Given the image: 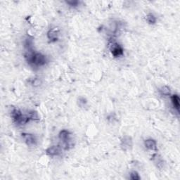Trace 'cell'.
Returning a JSON list of instances; mask_svg holds the SVG:
<instances>
[{
    "label": "cell",
    "mask_w": 180,
    "mask_h": 180,
    "mask_svg": "<svg viewBox=\"0 0 180 180\" xmlns=\"http://www.w3.org/2000/svg\"><path fill=\"white\" fill-rule=\"evenodd\" d=\"M25 58L30 64L36 67L44 66L47 61V57L44 55L40 53L33 52L31 50L27 51Z\"/></svg>",
    "instance_id": "obj_1"
},
{
    "label": "cell",
    "mask_w": 180,
    "mask_h": 180,
    "mask_svg": "<svg viewBox=\"0 0 180 180\" xmlns=\"http://www.w3.org/2000/svg\"><path fill=\"white\" fill-rule=\"evenodd\" d=\"M110 50H111L112 54L115 57H119V56L123 55L122 48L121 47V46H120V44H118V43L113 42L111 44V46H110Z\"/></svg>",
    "instance_id": "obj_2"
},
{
    "label": "cell",
    "mask_w": 180,
    "mask_h": 180,
    "mask_svg": "<svg viewBox=\"0 0 180 180\" xmlns=\"http://www.w3.org/2000/svg\"><path fill=\"white\" fill-rule=\"evenodd\" d=\"M22 137L24 141L25 144L29 146H33L36 145L37 143V139L33 134H29V133H23Z\"/></svg>",
    "instance_id": "obj_3"
},
{
    "label": "cell",
    "mask_w": 180,
    "mask_h": 180,
    "mask_svg": "<svg viewBox=\"0 0 180 180\" xmlns=\"http://www.w3.org/2000/svg\"><path fill=\"white\" fill-rule=\"evenodd\" d=\"M120 146H121L123 151H127V150L130 149L132 146V140L130 136H124L121 140Z\"/></svg>",
    "instance_id": "obj_4"
},
{
    "label": "cell",
    "mask_w": 180,
    "mask_h": 180,
    "mask_svg": "<svg viewBox=\"0 0 180 180\" xmlns=\"http://www.w3.org/2000/svg\"><path fill=\"white\" fill-rule=\"evenodd\" d=\"M59 30L58 28H52L47 33V37L51 42H56L58 39Z\"/></svg>",
    "instance_id": "obj_5"
},
{
    "label": "cell",
    "mask_w": 180,
    "mask_h": 180,
    "mask_svg": "<svg viewBox=\"0 0 180 180\" xmlns=\"http://www.w3.org/2000/svg\"><path fill=\"white\" fill-rule=\"evenodd\" d=\"M61 149L58 146H52L48 148L46 151L47 154L49 156H56L61 154Z\"/></svg>",
    "instance_id": "obj_6"
},
{
    "label": "cell",
    "mask_w": 180,
    "mask_h": 180,
    "mask_svg": "<svg viewBox=\"0 0 180 180\" xmlns=\"http://www.w3.org/2000/svg\"><path fill=\"white\" fill-rule=\"evenodd\" d=\"M151 160H153V162L154 163L155 165L157 166V168H160V169L163 168L164 161H163V159L162 158V157H161L160 155H158L157 154H154L152 156Z\"/></svg>",
    "instance_id": "obj_7"
},
{
    "label": "cell",
    "mask_w": 180,
    "mask_h": 180,
    "mask_svg": "<svg viewBox=\"0 0 180 180\" xmlns=\"http://www.w3.org/2000/svg\"><path fill=\"white\" fill-rule=\"evenodd\" d=\"M144 146L146 149L151 150V151H156L157 150L156 141L152 139H146V140L144 141Z\"/></svg>",
    "instance_id": "obj_8"
},
{
    "label": "cell",
    "mask_w": 180,
    "mask_h": 180,
    "mask_svg": "<svg viewBox=\"0 0 180 180\" xmlns=\"http://www.w3.org/2000/svg\"><path fill=\"white\" fill-rule=\"evenodd\" d=\"M171 101H172V104H173V106L174 107V108L176 110L177 112H179V106H180V104H179V97L178 95H173L171 97Z\"/></svg>",
    "instance_id": "obj_9"
},
{
    "label": "cell",
    "mask_w": 180,
    "mask_h": 180,
    "mask_svg": "<svg viewBox=\"0 0 180 180\" xmlns=\"http://www.w3.org/2000/svg\"><path fill=\"white\" fill-rule=\"evenodd\" d=\"M146 20L148 22V23L151 24V25L155 24V23H156V21H157L156 17H155L153 13H149V14L146 16Z\"/></svg>",
    "instance_id": "obj_10"
},
{
    "label": "cell",
    "mask_w": 180,
    "mask_h": 180,
    "mask_svg": "<svg viewBox=\"0 0 180 180\" xmlns=\"http://www.w3.org/2000/svg\"><path fill=\"white\" fill-rule=\"evenodd\" d=\"M28 115V118L30 120H39V116L38 113H37L35 111H30L28 113V115Z\"/></svg>",
    "instance_id": "obj_11"
},
{
    "label": "cell",
    "mask_w": 180,
    "mask_h": 180,
    "mask_svg": "<svg viewBox=\"0 0 180 180\" xmlns=\"http://www.w3.org/2000/svg\"><path fill=\"white\" fill-rule=\"evenodd\" d=\"M160 92L161 95L164 96H169V95H170V93H171L170 89V87H168V86H163V87H161V89L160 90Z\"/></svg>",
    "instance_id": "obj_12"
},
{
    "label": "cell",
    "mask_w": 180,
    "mask_h": 180,
    "mask_svg": "<svg viewBox=\"0 0 180 180\" xmlns=\"http://www.w3.org/2000/svg\"><path fill=\"white\" fill-rule=\"evenodd\" d=\"M130 178L133 180H136V179H140V177L138 174V173H136V171L132 172L130 174Z\"/></svg>",
    "instance_id": "obj_13"
},
{
    "label": "cell",
    "mask_w": 180,
    "mask_h": 180,
    "mask_svg": "<svg viewBox=\"0 0 180 180\" xmlns=\"http://www.w3.org/2000/svg\"><path fill=\"white\" fill-rule=\"evenodd\" d=\"M42 84V81L39 78H35L33 80V82H32V85L34 87H39V86L41 85Z\"/></svg>",
    "instance_id": "obj_14"
},
{
    "label": "cell",
    "mask_w": 180,
    "mask_h": 180,
    "mask_svg": "<svg viewBox=\"0 0 180 180\" xmlns=\"http://www.w3.org/2000/svg\"><path fill=\"white\" fill-rule=\"evenodd\" d=\"M67 3L69 4L71 6H73V7H76L77 6V4H78V2H68Z\"/></svg>",
    "instance_id": "obj_15"
}]
</instances>
